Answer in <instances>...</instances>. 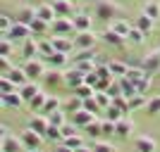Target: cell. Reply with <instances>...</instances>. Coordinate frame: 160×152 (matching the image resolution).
<instances>
[{"label":"cell","instance_id":"1","mask_svg":"<svg viewBox=\"0 0 160 152\" xmlns=\"http://www.w3.org/2000/svg\"><path fill=\"white\" fill-rule=\"evenodd\" d=\"M96 17L103 21H115L120 19V17H124V12H122V7L117 5V2H112V0H96Z\"/></svg>","mask_w":160,"mask_h":152},{"label":"cell","instance_id":"2","mask_svg":"<svg viewBox=\"0 0 160 152\" xmlns=\"http://www.w3.org/2000/svg\"><path fill=\"white\" fill-rule=\"evenodd\" d=\"M24 74H27L29 81H36V79H43V74L48 71L46 67V60H41V57H33V60H27V64L22 67Z\"/></svg>","mask_w":160,"mask_h":152},{"label":"cell","instance_id":"3","mask_svg":"<svg viewBox=\"0 0 160 152\" xmlns=\"http://www.w3.org/2000/svg\"><path fill=\"white\" fill-rule=\"evenodd\" d=\"M19 140H22V145H24V150H41V145H43V136L31 131V128H24L19 133Z\"/></svg>","mask_w":160,"mask_h":152},{"label":"cell","instance_id":"4","mask_svg":"<svg viewBox=\"0 0 160 152\" xmlns=\"http://www.w3.org/2000/svg\"><path fill=\"white\" fill-rule=\"evenodd\" d=\"M96 43H98V36L93 31H77V38H74L77 50H93Z\"/></svg>","mask_w":160,"mask_h":152},{"label":"cell","instance_id":"5","mask_svg":"<svg viewBox=\"0 0 160 152\" xmlns=\"http://www.w3.org/2000/svg\"><path fill=\"white\" fill-rule=\"evenodd\" d=\"M50 31H53L55 36H69V33H74L77 29H74L72 17H58L55 21H50Z\"/></svg>","mask_w":160,"mask_h":152},{"label":"cell","instance_id":"6","mask_svg":"<svg viewBox=\"0 0 160 152\" xmlns=\"http://www.w3.org/2000/svg\"><path fill=\"white\" fill-rule=\"evenodd\" d=\"M141 69H143L146 74H151V76L160 74V48H158V50H153V53H148L146 57H143Z\"/></svg>","mask_w":160,"mask_h":152},{"label":"cell","instance_id":"7","mask_svg":"<svg viewBox=\"0 0 160 152\" xmlns=\"http://www.w3.org/2000/svg\"><path fill=\"white\" fill-rule=\"evenodd\" d=\"M5 36L10 40H27V38H31V29H29V24H22V21L14 19L12 26H10V31H7Z\"/></svg>","mask_w":160,"mask_h":152},{"label":"cell","instance_id":"8","mask_svg":"<svg viewBox=\"0 0 160 152\" xmlns=\"http://www.w3.org/2000/svg\"><path fill=\"white\" fill-rule=\"evenodd\" d=\"M81 83H86V74L79 71L77 67H69V69L65 71V86L74 90V88H79Z\"/></svg>","mask_w":160,"mask_h":152},{"label":"cell","instance_id":"9","mask_svg":"<svg viewBox=\"0 0 160 152\" xmlns=\"http://www.w3.org/2000/svg\"><path fill=\"white\" fill-rule=\"evenodd\" d=\"M100 38L105 40V45H110V48H117V50H122V48L127 45V38H122L120 33H115L110 26H108L105 31H103V36H100Z\"/></svg>","mask_w":160,"mask_h":152},{"label":"cell","instance_id":"10","mask_svg":"<svg viewBox=\"0 0 160 152\" xmlns=\"http://www.w3.org/2000/svg\"><path fill=\"white\" fill-rule=\"evenodd\" d=\"M50 5H53V10H55V14H58V17H74V2L72 0H53V2H50Z\"/></svg>","mask_w":160,"mask_h":152},{"label":"cell","instance_id":"11","mask_svg":"<svg viewBox=\"0 0 160 152\" xmlns=\"http://www.w3.org/2000/svg\"><path fill=\"white\" fill-rule=\"evenodd\" d=\"M43 81H46L50 88L65 86V74H62V69H53V67H48V71L43 74Z\"/></svg>","mask_w":160,"mask_h":152},{"label":"cell","instance_id":"12","mask_svg":"<svg viewBox=\"0 0 160 152\" xmlns=\"http://www.w3.org/2000/svg\"><path fill=\"white\" fill-rule=\"evenodd\" d=\"M50 40H53V48L58 53L69 55L74 50V38H69V36H55V38H50Z\"/></svg>","mask_w":160,"mask_h":152},{"label":"cell","instance_id":"13","mask_svg":"<svg viewBox=\"0 0 160 152\" xmlns=\"http://www.w3.org/2000/svg\"><path fill=\"white\" fill-rule=\"evenodd\" d=\"M134 131V121L129 117H122L120 121H115V136H120V138H129Z\"/></svg>","mask_w":160,"mask_h":152},{"label":"cell","instance_id":"14","mask_svg":"<svg viewBox=\"0 0 160 152\" xmlns=\"http://www.w3.org/2000/svg\"><path fill=\"white\" fill-rule=\"evenodd\" d=\"M93 119H96V114H91L88 109H84V107H81L79 112H74V114H72V124L77 126V128H84V126H88Z\"/></svg>","mask_w":160,"mask_h":152},{"label":"cell","instance_id":"15","mask_svg":"<svg viewBox=\"0 0 160 152\" xmlns=\"http://www.w3.org/2000/svg\"><path fill=\"white\" fill-rule=\"evenodd\" d=\"M72 21H74V29H77V31H91V24H93V19H91L88 12H77L72 17Z\"/></svg>","mask_w":160,"mask_h":152},{"label":"cell","instance_id":"16","mask_svg":"<svg viewBox=\"0 0 160 152\" xmlns=\"http://www.w3.org/2000/svg\"><path fill=\"white\" fill-rule=\"evenodd\" d=\"M55 109H62V100L58 98V95H48V98H46V102H43V107H41V112H38V114H43V117H48V114H53Z\"/></svg>","mask_w":160,"mask_h":152},{"label":"cell","instance_id":"17","mask_svg":"<svg viewBox=\"0 0 160 152\" xmlns=\"http://www.w3.org/2000/svg\"><path fill=\"white\" fill-rule=\"evenodd\" d=\"M36 17H38V19H43V21H48V24L58 19V14H55L53 5H48V2H41V5L36 7Z\"/></svg>","mask_w":160,"mask_h":152},{"label":"cell","instance_id":"18","mask_svg":"<svg viewBox=\"0 0 160 152\" xmlns=\"http://www.w3.org/2000/svg\"><path fill=\"white\" fill-rule=\"evenodd\" d=\"M5 76H7L10 81H12V83H14L17 88H19V86H24V83L29 81V79H27V74H24V69H22V67H10V71H7Z\"/></svg>","mask_w":160,"mask_h":152},{"label":"cell","instance_id":"19","mask_svg":"<svg viewBox=\"0 0 160 152\" xmlns=\"http://www.w3.org/2000/svg\"><path fill=\"white\" fill-rule=\"evenodd\" d=\"M0 145H2V152H24V145H22L19 136H7Z\"/></svg>","mask_w":160,"mask_h":152},{"label":"cell","instance_id":"20","mask_svg":"<svg viewBox=\"0 0 160 152\" xmlns=\"http://www.w3.org/2000/svg\"><path fill=\"white\" fill-rule=\"evenodd\" d=\"M134 26H136V29H141V31H143V33L148 36V33L153 31V26H155V19H151V17H148L146 12H141L139 17H136V21H134Z\"/></svg>","mask_w":160,"mask_h":152},{"label":"cell","instance_id":"21","mask_svg":"<svg viewBox=\"0 0 160 152\" xmlns=\"http://www.w3.org/2000/svg\"><path fill=\"white\" fill-rule=\"evenodd\" d=\"M27 128H31V131H36V133H41V136H43V133H46V128H48V117H43V114L31 117Z\"/></svg>","mask_w":160,"mask_h":152},{"label":"cell","instance_id":"22","mask_svg":"<svg viewBox=\"0 0 160 152\" xmlns=\"http://www.w3.org/2000/svg\"><path fill=\"white\" fill-rule=\"evenodd\" d=\"M22 55H24V60L38 57V40L36 38H27L24 40V48H22Z\"/></svg>","mask_w":160,"mask_h":152},{"label":"cell","instance_id":"23","mask_svg":"<svg viewBox=\"0 0 160 152\" xmlns=\"http://www.w3.org/2000/svg\"><path fill=\"white\" fill-rule=\"evenodd\" d=\"M29 29H31V36H38V38H43V36H46V33L50 31V24L36 17V19H33L31 24H29Z\"/></svg>","mask_w":160,"mask_h":152},{"label":"cell","instance_id":"24","mask_svg":"<svg viewBox=\"0 0 160 152\" xmlns=\"http://www.w3.org/2000/svg\"><path fill=\"white\" fill-rule=\"evenodd\" d=\"M46 62H48V67H53V69H62V67H67V62H69V55L58 53V50H55Z\"/></svg>","mask_w":160,"mask_h":152},{"label":"cell","instance_id":"25","mask_svg":"<svg viewBox=\"0 0 160 152\" xmlns=\"http://www.w3.org/2000/svg\"><path fill=\"white\" fill-rule=\"evenodd\" d=\"M36 93H41V88H38V83H33V81H27L24 86H19V95H22V100H24V102H29Z\"/></svg>","mask_w":160,"mask_h":152},{"label":"cell","instance_id":"26","mask_svg":"<svg viewBox=\"0 0 160 152\" xmlns=\"http://www.w3.org/2000/svg\"><path fill=\"white\" fill-rule=\"evenodd\" d=\"M155 140L151 138V136H139L136 138V150L139 152H155Z\"/></svg>","mask_w":160,"mask_h":152},{"label":"cell","instance_id":"27","mask_svg":"<svg viewBox=\"0 0 160 152\" xmlns=\"http://www.w3.org/2000/svg\"><path fill=\"white\" fill-rule=\"evenodd\" d=\"M81 107H84V100H81V98H77V95H72V98H67V102H62V109H65L67 114L79 112Z\"/></svg>","mask_w":160,"mask_h":152},{"label":"cell","instance_id":"28","mask_svg":"<svg viewBox=\"0 0 160 152\" xmlns=\"http://www.w3.org/2000/svg\"><path fill=\"white\" fill-rule=\"evenodd\" d=\"M81 131H84V136H88V138H98L100 133H103V121H100V119H93L88 126H84Z\"/></svg>","mask_w":160,"mask_h":152},{"label":"cell","instance_id":"29","mask_svg":"<svg viewBox=\"0 0 160 152\" xmlns=\"http://www.w3.org/2000/svg\"><path fill=\"white\" fill-rule=\"evenodd\" d=\"M2 100H5V107H12V109H17V107H22V105H24V100H22L19 90L5 93V95H2Z\"/></svg>","mask_w":160,"mask_h":152},{"label":"cell","instance_id":"30","mask_svg":"<svg viewBox=\"0 0 160 152\" xmlns=\"http://www.w3.org/2000/svg\"><path fill=\"white\" fill-rule=\"evenodd\" d=\"M110 29H112L115 33H120L122 38H127V36H129V31H132V24H129L127 19H115L112 24H110Z\"/></svg>","mask_w":160,"mask_h":152},{"label":"cell","instance_id":"31","mask_svg":"<svg viewBox=\"0 0 160 152\" xmlns=\"http://www.w3.org/2000/svg\"><path fill=\"white\" fill-rule=\"evenodd\" d=\"M43 140H50V143H62V131H60V126L48 124L46 133H43Z\"/></svg>","mask_w":160,"mask_h":152},{"label":"cell","instance_id":"32","mask_svg":"<svg viewBox=\"0 0 160 152\" xmlns=\"http://www.w3.org/2000/svg\"><path fill=\"white\" fill-rule=\"evenodd\" d=\"M62 145L72 147V150H77V147H81V145H86L84 133H74V136H67V138H62Z\"/></svg>","mask_w":160,"mask_h":152},{"label":"cell","instance_id":"33","mask_svg":"<svg viewBox=\"0 0 160 152\" xmlns=\"http://www.w3.org/2000/svg\"><path fill=\"white\" fill-rule=\"evenodd\" d=\"M33 19H36V7H22L17 14V21H22V24H31Z\"/></svg>","mask_w":160,"mask_h":152},{"label":"cell","instance_id":"34","mask_svg":"<svg viewBox=\"0 0 160 152\" xmlns=\"http://www.w3.org/2000/svg\"><path fill=\"white\" fill-rule=\"evenodd\" d=\"M143 12H146L151 19H160V2H155V0H146V2H143Z\"/></svg>","mask_w":160,"mask_h":152},{"label":"cell","instance_id":"35","mask_svg":"<svg viewBox=\"0 0 160 152\" xmlns=\"http://www.w3.org/2000/svg\"><path fill=\"white\" fill-rule=\"evenodd\" d=\"M108 69H110V74L112 76H124V74L129 71V64H124V62H108Z\"/></svg>","mask_w":160,"mask_h":152},{"label":"cell","instance_id":"36","mask_svg":"<svg viewBox=\"0 0 160 152\" xmlns=\"http://www.w3.org/2000/svg\"><path fill=\"white\" fill-rule=\"evenodd\" d=\"M93 98H96V102H98L100 109H108V107L112 105V95H108L105 90H96V93H93Z\"/></svg>","mask_w":160,"mask_h":152},{"label":"cell","instance_id":"37","mask_svg":"<svg viewBox=\"0 0 160 152\" xmlns=\"http://www.w3.org/2000/svg\"><path fill=\"white\" fill-rule=\"evenodd\" d=\"M65 109H55L53 114H48V124H53V126H65L67 124V117H65Z\"/></svg>","mask_w":160,"mask_h":152},{"label":"cell","instance_id":"38","mask_svg":"<svg viewBox=\"0 0 160 152\" xmlns=\"http://www.w3.org/2000/svg\"><path fill=\"white\" fill-rule=\"evenodd\" d=\"M55 53V48H53V40H38V57L43 60V57H50V55Z\"/></svg>","mask_w":160,"mask_h":152},{"label":"cell","instance_id":"39","mask_svg":"<svg viewBox=\"0 0 160 152\" xmlns=\"http://www.w3.org/2000/svg\"><path fill=\"white\" fill-rule=\"evenodd\" d=\"M146 114H148V117H158V114H160V95L146 100Z\"/></svg>","mask_w":160,"mask_h":152},{"label":"cell","instance_id":"40","mask_svg":"<svg viewBox=\"0 0 160 152\" xmlns=\"http://www.w3.org/2000/svg\"><path fill=\"white\" fill-rule=\"evenodd\" d=\"M127 40H129V43H134V45H141V43L146 40V33L141 31V29H136V26H134V24H132V31H129Z\"/></svg>","mask_w":160,"mask_h":152},{"label":"cell","instance_id":"41","mask_svg":"<svg viewBox=\"0 0 160 152\" xmlns=\"http://www.w3.org/2000/svg\"><path fill=\"white\" fill-rule=\"evenodd\" d=\"M46 98H48V95H46V93H43V90H41V93H36V95H33V98L29 100L27 105L31 107L33 112H41V107H43V102H46Z\"/></svg>","mask_w":160,"mask_h":152},{"label":"cell","instance_id":"42","mask_svg":"<svg viewBox=\"0 0 160 152\" xmlns=\"http://www.w3.org/2000/svg\"><path fill=\"white\" fill-rule=\"evenodd\" d=\"M93 93H96V88H93V86H88V83H81L79 88H74V95H77V98H81V100L93 98Z\"/></svg>","mask_w":160,"mask_h":152},{"label":"cell","instance_id":"43","mask_svg":"<svg viewBox=\"0 0 160 152\" xmlns=\"http://www.w3.org/2000/svg\"><path fill=\"white\" fill-rule=\"evenodd\" d=\"M129 100V109H143V107H146V98H143V95H141V93H136V95H132V98H127Z\"/></svg>","mask_w":160,"mask_h":152},{"label":"cell","instance_id":"44","mask_svg":"<svg viewBox=\"0 0 160 152\" xmlns=\"http://www.w3.org/2000/svg\"><path fill=\"white\" fill-rule=\"evenodd\" d=\"M14 88H17V86H14L12 81L7 79L5 74H2V76H0V93H2V95H5V93H12Z\"/></svg>","mask_w":160,"mask_h":152},{"label":"cell","instance_id":"45","mask_svg":"<svg viewBox=\"0 0 160 152\" xmlns=\"http://www.w3.org/2000/svg\"><path fill=\"white\" fill-rule=\"evenodd\" d=\"M122 117H124V114H122V112H120V109H117L115 105H110V107L105 109V119H110V121H120Z\"/></svg>","mask_w":160,"mask_h":152},{"label":"cell","instance_id":"46","mask_svg":"<svg viewBox=\"0 0 160 152\" xmlns=\"http://www.w3.org/2000/svg\"><path fill=\"white\" fill-rule=\"evenodd\" d=\"M91 152H115V147L110 145V143L98 140V143H93V145H91Z\"/></svg>","mask_w":160,"mask_h":152},{"label":"cell","instance_id":"47","mask_svg":"<svg viewBox=\"0 0 160 152\" xmlns=\"http://www.w3.org/2000/svg\"><path fill=\"white\" fill-rule=\"evenodd\" d=\"M84 109H88L91 114H98V112H103V109L98 107V102H96V98H86V100H84Z\"/></svg>","mask_w":160,"mask_h":152},{"label":"cell","instance_id":"48","mask_svg":"<svg viewBox=\"0 0 160 152\" xmlns=\"http://www.w3.org/2000/svg\"><path fill=\"white\" fill-rule=\"evenodd\" d=\"M0 55H5V57H10L12 55V43H10V38H0Z\"/></svg>","mask_w":160,"mask_h":152},{"label":"cell","instance_id":"49","mask_svg":"<svg viewBox=\"0 0 160 152\" xmlns=\"http://www.w3.org/2000/svg\"><path fill=\"white\" fill-rule=\"evenodd\" d=\"M12 21H14V19H10L7 14H0V33H7V31H10Z\"/></svg>","mask_w":160,"mask_h":152},{"label":"cell","instance_id":"50","mask_svg":"<svg viewBox=\"0 0 160 152\" xmlns=\"http://www.w3.org/2000/svg\"><path fill=\"white\" fill-rule=\"evenodd\" d=\"M60 131H62V138H67V136H74L79 128H77L74 124H65V126H60Z\"/></svg>","mask_w":160,"mask_h":152},{"label":"cell","instance_id":"51","mask_svg":"<svg viewBox=\"0 0 160 152\" xmlns=\"http://www.w3.org/2000/svg\"><path fill=\"white\" fill-rule=\"evenodd\" d=\"M10 67H12L10 57H5V55H0V74H7V71H10Z\"/></svg>","mask_w":160,"mask_h":152},{"label":"cell","instance_id":"52","mask_svg":"<svg viewBox=\"0 0 160 152\" xmlns=\"http://www.w3.org/2000/svg\"><path fill=\"white\" fill-rule=\"evenodd\" d=\"M103 133L105 136H115V121H110V119L103 121Z\"/></svg>","mask_w":160,"mask_h":152},{"label":"cell","instance_id":"53","mask_svg":"<svg viewBox=\"0 0 160 152\" xmlns=\"http://www.w3.org/2000/svg\"><path fill=\"white\" fill-rule=\"evenodd\" d=\"M86 83H88V86H93V88H98V83H100V79H98V74H96V71L86 74Z\"/></svg>","mask_w":160,"mask_h":152},{"label":"cell","instance_id":"54","mask_svg":"<svg viewBox=\"0 0 160 152\" xmlns=\"http://www.w3.org/2000/svg\"><path fill=\"white\" fill-rule=\"evenodd\" d=\"M7 136H10V131H7L5 126H0V143H2V140H5Z\"/></svg>","mask_w":160,"mask_h":152},{"label":"cell","instance_id":"55","mask_svg":"<svg viewBox=\"0 0 160 152\" xmlns=\"http://www.w3.org/2000/svg\"><path fill=\"white\" fill-rule=\"evenodd\" d=\"M55 152H74V150H72V147H67V145H60Z\"/></svg>","mask_w":160,"mask_h":152},{"label":"cell","instance_id":"56","mask_svg":"<svg viewBox=\"0 0 160 152\" xmlns=\"http://www.w3.org/2000/svg\"><path fill=\"white\" fill-rule=\"evenodd\" d=\"M74 152H91V147H88V145H81V147H77Z\"/></svg>","mask_w":160,"mask_h":152},{"label":"cell","instance_id":"57","mask_svg":"<svg viewBox=\"0 0 160 152\" xmlns=\"http://www.w3.org/2000/svg\"><path fill=\"white\" fill-rule=\"evenodd\" d=\"M2 107H5V100H2V93H0V109H2Z\"/></svg>","mask_w":160,"mask_h":152},{"label":"cell","instance_id":"58","mask_svg":"<svg viewBox=\"0 0 160 152\" xmlns=\"http://www.w3.org/2000/svg\"><path fill=\"white\" fill-rule=\"evenodd\" d=\"M29 152H38V150H29Z\"/></svg>","mask_w":160,"mask_h":152},{"label":"cell","instance_id":"59","mask_svg":"<svg viewBox=\"0 0 160 152\" xmlns=\"http://www.w3.org/2000/svg\"><path fill=\"white\" fill-rule=\"evenodd\" d=\"M72 2H77V0H72Z\"/></svg>","mask_w":160,"mask_h":152}]
</instances>
